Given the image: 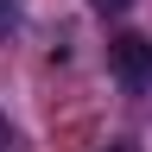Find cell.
I'll use <instances>...</instances> for the list:
<instances>
[{
  "label": "cell",
  "mask_w": 152,
  "mask_h": 152,
  "mask_svg": "<svg viewBox=\"0 0 152 152\" xmlns=\"http://www.w3.org/2000/svg\"><path fill=\"white\" fill-rule=\"evenodd\" d=\"M108 70L121 76V89L127 95H152V38H114L108 45Z\"/></svg>",
  "instance_id": "6da1fadb"
},
{
  "label": "cell",
  "mask_w": 152,
  "mask_h": 152,
  "mask_svg": "<svg viewBox=\"0 0 152 152\" xmlns=\"http://www.w3.org/2000/svg\"><path fill=\"white\" fill-rule=\"evenodd\" d=\"M19 32V0H0V45Z\"/></svg>",
  "instance_id": "7a4b0ae2"
},
{
  "label": "cell",
  "mask_w": 152,
  "mask_h": 152,
  "mask_svg": "<svg viewBox=\"0 0 152 152\" xmlns=\"http://www.w3.org/2000/svg\"><path fill=\"white\" fill-rule=\"evenodd\" d=\"M89 7H95V13H127L133 0H89Z\"/></svg>",
  "instance_id": "3957f363"
},
{
  "label": "cell",
  "mask_w": 152,
  "mask_h": 152,
  "mask_svg": "<svg viewBox=\"0 0 152 152\" xmlns=\"http://www.w3.org/2000/svg\"><path fill=\"white\" fill-rule=\"evenodd\" d=\"M102 152H140V146H133V140H114V146H102Z\"/></svg>",
  "instance_id": "277c9868"
}]
</instances>
